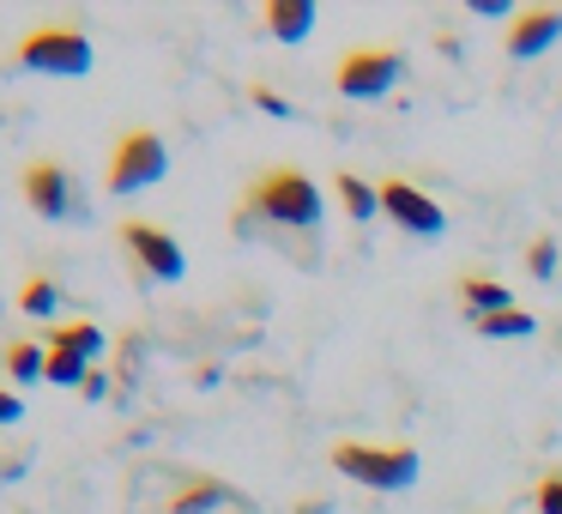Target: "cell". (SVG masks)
<instances>
[{
  "mask_svg": "<svg viewBox=\"0 0 562 514\" xmlns=\"http://www.w3.org/2000/svg\"><path fill=\"white\" fill-rule=\"evenodd\" d=\"M236 236H272L296 267H321V188L291 164L255 176L236 206Z\"/></svg>",
  "mask_w": 562,
  "mask_h": 514,
  "instance_id": "1",
  "label": "cell"
},
{
  "mask_svg": "<svg viewBox=\"0 0 562 514\" xmlns=\"http://www.w3.org/2000/svg\"><path fill=\"white\" fill-rule=\"evenodd\" d=\"M333 472L357 478L363 490L393 496V490H412L417 484L424 460H417L412 442H333Z\"/></svg>",
  "mask_w": 562,
  "mask_h": 514,
  "instance_id": "2",
  "label": "cell"
},
{
  "mask_svg": "<svg viewBox=\"0 0 562 514\" xmlns=\"http://www.w3.org/2000/svg\"><path fill=\"white\" fill-rule=\"evenodd\" d=\"M19 67H31V74H55V79H79L91 74V37L79 25H37L19 37Z\"/></svg>",
  "mask_w": 562,
  "mask_h": 514,
  "instance_id": "3",
  "label": "cell"
},
{
  "mask_svg": "<svg viewBox=\"0 0 562 514\" xmlns=\"http://www.w3.org/2000/svg\"><path fill=\"white\" fill-rule=\"evenodd\" d=\"M164 170H170V146H164L151 127H134V134L115 139L103 188H110V194H146V188L164 182Z\"/></svg>",
  "mask_w": 562,
  "mask_h": 514,
  "instance_id": "4",
  "label": "cell"
},
{
  "mask_svg": "<svg viewBox=\"0 0 562 514\" xmlns=\"http://www.w3.org/2000/svg\"><path fill=\"white\" fill-rule=\"evenodd\" d=\"M400 79H405V55L387 49V43H363V49H345V55H339V74H333V86H339V98L375 103V98H387Z\"/></svg>",
  "mask_w": 562,
  "mask_h": 514,
  "instance_id": "5",
  "label": "cell"
},
{
  "mask_svg": "<svg viewBox=\"0 0 562 514\" xmlns=\"http://www.w3.org/2000/svg\"><path fill=\"white\" fill-rule=\"evenodd\" d=\"M43 345H49V376L43 381H55V388H86L91 357L103 351V327L98 321H67V327H55Z\"/></svg>",
  "mask_w": 562,
  "mask_h": 514,
  "instance_id": "6",
  "label": "cell"
},
{
  "mask_svg": "<svg viewBox=\"0 0 562 514\" xmlns=\"http://www.w3.org/2000/svg\"><path fill=\"white\" fill-rule=\"evenodd\" d=\"M122 248L134 255V267L146 272V279H164V284H176L188 272V255H182V243H176L164 224H146V219H127L122 224Z\"/></svg>",
  "mask_w": 562,
  "mask_h": 514,
  "instance_id": "7",
  "label": "cell"
},
{
  "mask_svg": "<svg viewBox=\"0 0 562 514\" xmlns=\"http://www.w3.org/2000/svg\"><path fill=\"white\" fill-rule=\"evenodd\" d=\"M381 212H387L405 236H441V231H448L441 200H429L424 188L405 182V176H387V182H381Z\"/></svg>",
  "mask_w": 562,
  "mask_h": 514,
  "instance_id": "8",
  "label": "cell"
},
{
  "mask_svg": "<svg viewBox=\"0 0 562 514\" xmlns=\"http://www.w3.org/2000/svg\"><path fill=\"white\" fill-rule=\"evenodd\" d=\"M25 200H31L37 219H67V212H79V188H74V176H67L55 158H37L25 170Z\"/></svg>",
  "mask_w": 562,
  "mask_h": 514,
  "instance_id": "9",
  "label": "cell"
},
{
  "mask_svg": "<svg viewBox=\"0 0 562 514\" xmlns=\"http://www.w3.org/2000/svg\"><path fill=\"white\" fill-rule=\"evenodd\" d=\"M557 37H562V7H526L508 25V55L514 62H538Z\"/></svg>",
  "mask_w": 562,
  "mask_h": 514,
  "instance_id": "10",
  "label": "cell"
},
{
  "mask_svg": "<svg viewBox=\"0 0 562 514\" xmlns=\"http://www.w3.org/2000/svg\"><path fill=\"white\" fill-rule=\"evenodd\" d=\"M218 509H236V514H248V502L236 496L224 478H188L182 490H176L170 502H164V514H218Z\"/></svg>",
  "mask_w": 562,
  "mask_h": 514,
  "instance_id": "11",
  "label": "cell"
},
{
  "mask_svg": "<svg viewBox=\"0 0 562 514\" xmlns=\"http://www.w3.org/2000/svg\"><path fill=\"white\" fill-rule=\"evenodd\" d=\"M315 31V7L308 0H272L267 7V37L272 43H303Z\"/></svg>",
  "mask_w": 562,
  "mask_h": 514,
  "instance_id": "12",
  "label": "cell"
},
{
  "mask_svg": "<svg viewBox=\"0 0 562 514\" xmlns=\"http://www.w3.org/2000/svg\"><path fill=\"white\" fill-rule=\"evenodd\" d=\"M0 364H7V376L25 388V381H43L49 376V345L43 339H13L7 351H0Z\"/></svg>",
  "mask_w": 562,
  "mask_h": 514,
  "instance_id": "13",
  "label": "cell"
},
{
  "mask_svg": "<svg viewBox=\"0 0 562 514\" xmlns=\"http://www.w3.org/2000/svg\"><path fill=\"white\" fill-rule=\"evenodd\" d=\"M460 297H465V309H472V321H484V315H502V309H514L508 284L484 279V272H465V279H460Z\"/></svg>",
  "mask_w": 562,
  "mask_h": 514,
  "instance_id": "14",
  "label": "cell"
},
{
  "mask_svg": "<svg viewBox=\"0 0 562 514\" xmlns=\"http://www.w3.org/2000/svg\"><path fill=\"white\" fill-rule=\"evenodd\" d=\"M333 188H339L345 212H351L357 224H363V219H375V212H381V188H369L357 170H339V182H333Z\"/></svg>",
  "mask_w": 562,
  "mask_h": 514,
  "instance_id": "15",
  "label": "cell"
},
{
  "mask_svg": "<svg viewBox=\"0 0 562 514\" xmlns=\"http://www.w3.org/2000/svg\"><path fill=\"white\" fill-rule=\"evenodd\" d=\"M484 339H532L538 333V321L526 315V309H502V315H484V321H472Z\"/></svg>",
  "mask_w": 562,
  "mask_h": 514,
  "instance_id": "16",
  "label": "cell"
},
{
  "mask_svg": "<svg viewBox=\"0 0 562 514\" xmlns=\"http://www.w3.org/2000/svg\"><path fill=\"white\" fill-rule=\"evenodd\" d=\"M55 279H43V272H31L25 279V291H19V309H25V315H55Z\"/></svg>",
  "mask_w": 562,
  "mask_h": 514,
  "instance_id": "17",
  "label": "cell"
},
{
  "mask_svg": "<svg viewBox=\"0 0 562 514\" xmlns=\"http://www.w3.org/2000/svg\"><path fill=\"white\" fill-rule=\"evenodd\" d=\"M526 272H532V279H550V272H557V236H532V248H526Z\"/></svg>",
  "mask_w": 562,
  "mask_h": 514,
  "instance_id": "18",
  "label": "cell"
},
{
  "mask_svg": "<svg viewBox=\"0 0 562 514\" xmlns=\"http://www.w3.org/2000/svg\"><path fill=\"white\" fill-rule=\"evenodd\" d=\"M532 502H538V514H562V472H544V478H538Z\"/></svg>",
  "mask_w": 562,
  "mask_h": 514,
  "instance_id": "19",
  "label": "cell"
},
{
  "mask_svg": "<svg viewBox=\"0 0 562 514\" xmlns=\"http://www.w3.org/2000/svg\"><path fill=\"white\" fill-rule=\"evenodd\" d=\"M248 103H260V110H267V115H279V122H291V98H279V91H272V86H255V91H248Z\"/></svg>",
  "mask_w": 562,
  "mask_h": 514,
  "instance_id": "20",
  "label": "cell"
},
{
  "mask_svg": "<svg viewBox=\"0 0 562 514\" xmlns=\"http://www.w3.org/2000/svg\"><path fill=\"white\" fill-rule=\"evenodd\" d=\"M19 417H25V400L13 388H0V424H19Z\"/></svg>",
  "mask_w": 562,
  "mask_h": 514,
  "instance_id": "21",
  "label": "cell"
},
{
  "mask_svg": "<svg viewBox=\"0 0 562 514\" xmlns=\"http://www.w3.org/2000/svg\"><path fill=\"white\" fill-rule=\"evenodd\" d=\"M465 7H472L477 19H502V7H508V0H465Z\"/></svg>",
  "mask_w": 562,
  "mask_h": 514,
  "instance_id": "22",
  "label": "cell"
},
{
  "mask_svg": "<svg viewBox=\"0 0 562 514\" xmlns=\"http://www.w3.org/2000/svg\"><path fill=\"white\" fill-rule=\"evenodd\" d=\"M103 393H110V381H103V369H91V376H86V400H103Z\"/></svg>",
  "mask_w": 562,
  "mask_h": 514,
  "instance_id": "23",
  "label": "cell"
},
{
  "mask_svg": "<svg viewBox=\"0 0 562 514\" xmlns=\"http://www.w3.org/2000/svg\"><path fill=\"white\" fill-rule=\"evenodd\" d=\"M296 514H327V502H296Z\"/></svg>",
  "mask_w": 562,
  "mask_h": 514,
  "instance_id": "24",
  "label": "cell"
}]
</instances>
